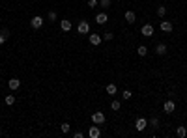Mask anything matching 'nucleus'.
<instances>
[{"label": "nucleus", "instance_id": "1", "mask_svg": "<svg viewBox=\"0 0 187 138\" xmlns=\"http://www.w3.org/2000/svg\"><path fill=\"white\" fill-rule=\"evenodd\" d=\"M43 23H45V19H43L41 15H34V17H32V21H30V26L34 28V30H38V28L43 26Z\"/></svg>", "mask_w": 187, "mask_h": 138}, {"label": "nucleus", "instance_id": "2", "mask_svg": "<svg viewBox=\"0 0 187 138\" xmlns=\"http://www.w3.org/2000/svg\"><path fill=\"white\" fill-rule=\"evenodd\" d=\"M92 123L103 125V123H105V114H103V112H94V114H92Z\"/></svg>", "mask_w": 187, "mask_h": 138}, {"label": "nucleus", "instance_id": "3", "mask_svg": "<svg viewBox=\"0 0 187 138\" xmlns=\"http://www.w3.org/2000/svg\"><path fill=\"white\" fill-rule=\"evenodd\" d=\"M140 34L144 36V37H152V36H153V26H152L150 23H148V24H144V26L140 28Z\"/></svg>", "mask_w": 187, "mask_h": 138}, {"label": "nucleus", "instance_id": "4", "mask_svg": "<svg viewBox=\"0 0 187 138\" xmlns=\"http://www.w3.org/2000/svg\"><path fill=\"white\" fill-rule=\"evenodd\" d=\"M77 30H79V34H88V32H90V23H88V21H81Z\"/></svg>", "mask_w": 187, "mask_h": 138}, {"label": "nucleus", "instance_id": "5", "mask_svg": "<svg viewBox=\"0 0 187 138\" xmlns=\"http://www.w3.org/2000/svg\"><path fill=\"white\" fill-rule=\"evenodd\" d=\"M88 41H90V45L97 47V45H101L103 37H101V36H97V34H90V36H88Z\"/></svg>", "mask_w": 187, "mask_h": 138}, {"label": "nucleus", "instance_id": "6", "mask_svg": "<svg viewBox=\"0 0 187 138\" xmlns=\"http://www.w3.org/2000/svg\"><path fill=\"white\" fill-rule=\"evenodd\" d=\"M88 136H90V138H99V136H101V131H99V127H97L95 123L90 127V131H88Z\"/></svg>", "mask_w": 187, "mask_h": 138}, {"label": "nucleus", "instance_id": "7", "mask_svg": "<svg viewBox=\"0 0 187 138\" xmlns=\"http://www.w3.org/2000/svg\"><path fill=\"white\" fill-rule=\"evenodd\" d=\"M135 127H137V131H144L146 127H148V120H144V118H137Z\"/></svg>", "mask_w": 187, "mask_h": 138}, {"label": "nucleus", "instance_id": "8", "mask_svg": "<svg viewBox=\"0 0 187 138\" xmlns=\"http://www.w3.org/2000/svg\"><path fill=\"white\" fill-rule=\"evenodd\" d=\"M161 30L165 32V34H170V32L174 30V26H172L170 21H161Z\"/></svg>", "mask_w": 187, "mask_h": 138}, {"label": "nucleus", "instance_id": "9", "mask_svg": "<svg viewBox=\"0 0 187 138\" xmlns=\"http://www.w3.org/2000/svg\"><path fill=\"white\" fill-rule=\"evenodd\" d=\"M8 86H9V90H12V91H15V90L21 88V80H19V79H9V80H8Z\"/></svg>", "mask_w": 187, "mask_h": 138}, {"label": "nucleus", "instance_id": "10", "mask_svg": "<svg viewBox=\"0 0 187 138\" xmlns=\"http://www.w3.org/2000/svg\"><path fill=\"white\" fill-rule=\"evenodd\" d=\"M174 108H176V104H174V101H165V104H163V110L167 112V114H172L174 112Z\"/></svg>", "mask_w": 187, "mask_h": 138}, {"label": "nucleus", "instance_id": "11", "mask_svg": "<svg viewBox=\"0 0 187 138\" xmlns=\"http://www.w3.org/2000/svg\"><path fill=\"white\" fill-rule=\"evenodd\" d=\"M60 28H62V32H69L73 28V23L68 19H64V21H60Z\"/></svg>", "mask_w": 187, "mask_h": 138}, {"label": "nucleus", "instance_id": "12", "mask_svg": "<svg viewBox=\"0 0 187 138\" xmlns=\"http://www.w3.org/2000/svg\"><path fill=\"white\" fill-rule=\"evenodd\" d=\"M167 45H165V43H157V47H155V54H159V56H165V54H167Z\"/></svg>", "mask_w": 187, "mask_h": 138}, {"label": "nucleus", "instance_id": "13", "mask_svg": "<svg viewBox=\"0 0 187 138\" xmlns=\"http://www.w3.org/2000/svg\"><path fill=\"white\" fill-rule=\"evenodd\" d=\"M107 21H109V15H107V13H97V15H95V23H97V24H105Z\"/></svg>", "mask_w": 187, "mask_h": 138}, {"label": "nucleus", "instance_id": "14", "mask_svg": "<svg viewBox=\"0 0 187 138\" xmlns=\"http://www.w3.org/2000/svg\"><path fill=\"white\" fill-rule=\"evenodd\" d=\"M135 21H137V15H135V11H125V23L133 24Z\"/></svg>", "mask_w": 187, "mask_h": 138}, {"label": "nucleus", "instance_id": "15", "mask_svg": "<svg viewBox=\"0 0 187 138\" xmlns=\"http://www.w3.org/2000/svg\"><path fill=\"white\" fill-rule=\"evenodd\" d=\"M9 37V30L8 28H4V30H0V45H2L4 43V41Z\"/></svg>", "mask_w": 187, "mask_h": 138}, {"label": "nucleus", "instance_id": "16", "mask_svg": "<svg viewBox=\"0 0 187 138\" xmlns=\"http://www.w3.org/2000/svg\"><path fill=\"white\" fill-rule=\"evenodd\" d=\"M105 91H107L109 95H114V93L118 91V88H116V84H107V88H105Z\"/></svg>", "mask_w": 187, "mask_h": 138}, {"label": "nucleus", "instance_id": "17", "mask_svg": "<svg viewBox=\"0 0 187 138\" xmlns=\"http://www.w3.org/2000/svg\"><path fill=\"white\" fill-rule=\"evenodd\" d=\"M176 134H178L180 138H185V136H187V129H185L183 125H180L178 129H176Z\"/></svg>", "mask_w": 187, "mask_h": 138}, {"label": "nucleus", "instance_id": "18", "mask_svg": "<svg viewBox=\"0 0 187 138\" xmlns=\"http://www.w3.org/2000/svg\"><path fill=\"white\" fill-rule=\"evenodd\" d=\"M137 52H139V56H146V54H148V47H146V45H139Z\"/></svg>", "mask_w": 187, "mask_h": 138}, {"label": "nucleus", "instance_id": "19", "mask_svg": "<svg viewBox=\"0 0 187 138\" xmlns=\"http://www.w3.org/2000/svg\"><path fill=\"white\" fill-rule=\"evenodd\" d=\"M4 103L8 104V107H12V104L15 103V95H6V97H4Z\"/></svg>", "mask_w": 187, "mask_h": 138}, {"label": "nucleus", "instance_id": "20", "mask_svg": "<svg viewBox=\"0 0 187 138\" xmlns=\"http://www.w3.org/2000/svg\"><path fill=\"white\" fill-rule=\"evenodd\" d=\"M165 15H167V6H159V8H157V17L163 19Z\"/></svg>", "mask_w": 187, "mask_h": 138}, {"label": "nucleus", "instance_id": "21", "mask_svg": "<svg viewBox=\"0 0 187 138\" xmlns=\"http://www.w3.org/2000/svg\"><path fill=\"white\" fill-rule=\"evenodd\" d=\"M60 129H62V133H64V134H68L71 127H69V123H62V125H60Z\"/></svg>", "mask_w": 187, "mask_h": 138}, {"label": "nucleus", "instance_id": "22", "mask_svg": "<svg viewBox=\"0 0 187 138\" xmlns=\"http://www.w3.org/2000/svg\"><path fill=\"white\" fill-rule=\"evenodd\" d=\"M101 37H103V41H111V39L114 37V34H111V32H105V34H103Z\"/></svg>", "mask_w": 187, "mask_h": 138}, {"label": "nucleus", "instance_id": "23", "mask_svg": "<svg viewBox=\"0 0 187 138\" xmlns=\"http://www.w3.org/2000/svg\"><path fill=\"white\" fill-rule=\"evenodd\" d=\"M122 97H124V101H127V99H131V97H133V93H131L129 90H124V93H122Z\"/></svg>", "mask_w": 187, "mask_h": 138}, {"label": "nucleus", "instance_id": "24", "mask_svg": "<svg viewBox=\"0 0 187 138\" xmlns=\"http://www.w3.org/2000/svg\"><path fill=\"white\" fill-rule=\"evenodd\" d=\"M148 123H150L152 127H159V118H155V116H153V118H152Z\"/></svg>", "mask_w": 187, "mask_h": 138}, {"label": "nucleus", "instance_id": "25", "mask_svg": "<svg viewBox=\"0 0 187 138\" xmlns=\"http://www.w3.org/2000/svg\"><path fill=\"white\" fill-rule=\"evenodd\" d=\"M95 6H99V0H88V8H95Z\"/></svg>", "mask_w": 187, "mask_h": 138}, {"label": "nucleus", "instance_id": "26", "mask_svg": "<svg viewBox=\"0 0 187 138\" xmlns=\"http://www.w3.org/2000/svg\"><path fill=\"white\" fill-rule=\"evenodd\" d=\"M111 108L112 110H120V101H112L111 103Z\"/></svg>", "mask_w": 187, "mask_h": 138}, {"label": "nucleus", "instance_id": "27", "mask_svg": "<svg viewBox=\"0 0 187 138\" xmlns=\"http://www.w3.org/2000/svg\"><path fill=\"white\" fill-rule=\"evenodd\" d=\"M99 6L101 8H109L111 6V0H99Z\"/></svg>", "mask_w": 187, "mask_h": 138}, {"label": "nucleus", "instance_id": "28", "mask_svg": "<svg viewBox=\"0 0 187 138\" xmlns=\"http://www.w3.org/2000/svg\"><path fill=\"white\" fill-rule=\"evenodd\" d=\"M52 21H56V11H49V23H52Z\"/></svg>", "mask_w": 187, "mask_h": 138}, {"label": "nucleus", "instance_id": "29", "mask_svg": "<svg viewBox=\"0 0 187 138\" xmlns=\"http://www.w3.org/2000/svg\"><path fill=\"white\" fill-rule=\"evenodd\" d=\"M71 136H73V138H82V136H84V134H82V133H81V131H77V133H73V134H71Z\"/></svg>", "mask_w": 187, "mask_h": 138}]
</instances>
